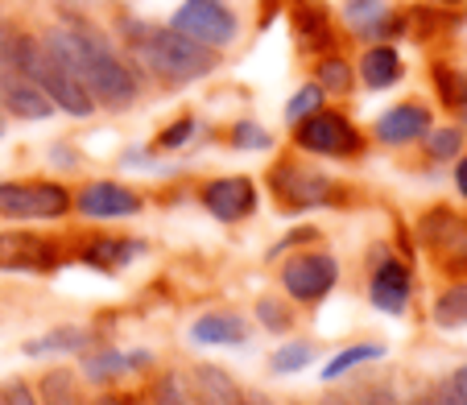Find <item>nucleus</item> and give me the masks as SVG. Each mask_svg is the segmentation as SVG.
<instances>
[{
    "label": "nucleus",
    "mask_w": 467,
    "mask_h": 405,
    "mask_svg": "<svg viewBox=\"0 0 467 405\" xmlns=\"http://www.w3.org/2000/svg\"><path fill=\"white\" fill-rule=\"evenodd\" d=\"M42 46L54 58L88 88V96L104 108H129L137 99V75L129 71V62L88 26V21H67L54 26L42 37Z\"/></svg>",
    "instance_id": "f257e3e1"
},
{
    "label": "nucleus",
    "mask_w": 467,
    "mask_h": 405,
    "mask_svg": "<svg viewBox=\"0 0 467 405\" xmlns=\"http://www.w3.org/2000/svg\"><path fill=\"white\" fill-rule=\"evenodd\" d=\"M132 58L166 88H186V83L203 79L220 67V50L203 46L194 37L178 34L174 26H145V21H129L124 26Z\"/></svg>",
    "instance_id": "f03ea898"
},
{
    "label": "nucleus",
    "mask_w": 467,
    "mask_h": 405,
    "mask_svg": "<svg viewBox=\"0 0 467 405\" xmlns=\"http://www.w3.org/2000/svg\"><path fill=\"white\" fill-rule=\"evenodd\" d=\"M37 37L21 34V29H5L0 34V108L17 120H50L54 104L42 88H37L29 62H34Z\"/></svg>",
    "instance_id": "7ed1b4c3"
},
{
    "label": "nucleus",
    "mask_w": 467,
    "mask_h": 405,
    "mask_svg": "<svg viewBox=\"0 0 467 405\" xmlns=\"http://www.w3.org/2000/svg\"><path fill=\"white\" fill-rule=\"evenodd\" d=\"M294 145H298L302 153H315V158H356L364 137L344 112H336V108H315L310 116H302V120L294 124Z\"/></svg>",
    "instance_id": "20e7f679"
},
{
    "label": "nucleus",
    "mask_w": 467,
    "mask_h": 405,
    "mask_svg": "<svg viewBox=\"0 0 467 405\" xmlns=\"http://www.w3.org/2000/svg\"><path fill=\"white\" fill-rule=\"evenodd\" d=\"M71 212V191L50 178H17V182H0V215L9 220H62Z\"/></svg>",
    "instance_id": "39448f33"
},
{
    "label": "nucleus",
    "mask_w": 467,
    "mask_h": 405,
    "mask_svg": "<svg viewBox=\"0 0 467 405\" xmlns=\"http://www.w3.org/2000/svg\"><path fill=\"white\" fill-rule=\"evenodd\" d=\"M170 26H174L178 34L194 37V42L215 46V50L236 42V34H240L236 13H232L223 0H182L174 9V17H170Z\"/></svg>",
    "instance_id": "423d86ee"
},
{
    "label": "nucleus",
    "mask_w": 467,
    "mask_h": 405,
    "mask_svg": "<svg viewBox=\"0 0 467 405\" xmlns=\"http://www.w3.org/2000/svg\"><path fill=\"white\" fill-rule=\"evenodd\" d=\"M29 71H34L37 88L50 96V104L62 108L67 116H75V120H88V116L96 112V99L88 96V88H83V83L75 79V75L67 71V67H62V62L54 58V54L46 50L42 42H37V50H34V62H29Z\"/></svg>",
    "instance_id": "0eeeda50"
},
{
    "label": "nucleus",
    "mask_w": 467,
    "mask_h": 405,
    "mask_svg": "<svg viewBox=\"0 0 467 405\" xmlns=\"http://www.w3.org/2000/svg\"><path fill=\"white\" fill-rule=\"evenodd\" d=\"M339 282V261L327 253H298L285 261L282 286L298 302H323Z\"/></svg>",
    "instance_id": "6e6552de"
},
{
    "label": "nucleus",
    "mask_w": 467,
    "mask_h": 405,
    "mask_svg": "<svg viewBox=\"0 0 467 405\" xmlns=\"http://www.w3.org/2000/svg\"><path fill=\"white\" fill-rule=\"evenodd\" d=\"M274 194L290 207V212H310V207H327V202H336V182L315 170H302L294 161H282L274 170Z\"/></svg>",
    "instance_id": "1a4fd4ad"
},
{
    "label": "nucleus",
    "mask_w": 467,
    "mask_h": 405,
    "mask_svg": "<svg viewBox=\"0 0 467 405\" xmlns=\"http://www.w3.org/2000/svg\"><path fill=\"white\" fill-rule=\"evenodd\" d=\"M75 207H79L83 220H129V215L141 212V194L129 191L124 182L99 178V182H88L75 194Z\"/></svg>",
    "instance_id": "9d476101"
},
{
    "label": "nucleus",
    "mask_w": 467,
    "mask_h": 405,
    "mask_svg": "<svg viewBox=\"0 0 467 405\" xmlns=\"http://www.w3.org/2000/svg\"><path fill=\"white\" fill-rule=\"evenodd\" d=\"M58 265V244L42 240L34 232H5L0 236V269H21V274H46Z\"/></svg>",
    "instance_id": "9b49d317"
},
{
    "label": "nucleus",
    "mask_w": 467,
    "mask_h": 405,
    "mask_svg": "<svg viewBox=\"0 0 467 405\" xmlns=\"http://www.w3.org/2000/svg\"><path fill=\"white\" fill-rule=\"evenodd\" d=\"M203 207L223 223H236L256 212V186L248 178H215L203 186Z\"/></svg>",
    "instance_id": "f8f14e48"
},
{
    "label": "nucleus",
    "mask_w": 467,
    "mask_h": 405,
    "mask_svg": "<svg viewBox=\"0 0 467 405\" xmlns=\"http://www.w3.org/2000/svg\"><path fill=\"white\" fill-rule=\"evenodd\" d=\"M422 236L431 248L442 253V265L455 269V274H467V223L451 212H431L422 220Z\"/></svg>",
    "instance_id": "ddd939ff"
},
{
    "label": "nucleus",
    "mask_w": 467,
    "mask_h": 405,
    "mask_svg": "<svg viewBox=\"0 0 467 405\" xmlns=\"http://www.w3.org/2000/svg\"><path fill=\"white\" fill-rule=\"evenodd\" d=\"M431 132V112L422 104H397L377 120V141L380 145H410Z\"/></svg>",
    "instance_id": "4468645a"
},
{
    "label": "nucleus",
    "mask_w": 467,
    "mask_h": 405,
    "mask_svg": "<svg viewBox=\"0 0 467 405\" xmlns=\"http://www.w3.org/2000/svg\"><path fill=\"white\" fill-rule=\"evenodd\" d=\"M410 290H414V282H410V269L401 261H380L377 274H372V302H377L385 315H401V310L410 306Z\"/></svg>",
    "instance_id": "2eb2a0df"
},
{
    "label": "nucleus",
    "mask_w": 467,
    "mask_h": 405,
    "mask_svg": "<svg viewBox=\"0 0 467 405\" xmlns=\"http://www.w3.org/2000/svg\"><path fill=\"white\" fill-rule=\"evenodd\" d=\"M344 21L364 37H385V34H397V29L406 26V17L389 9L385 0H348Z\"/></svg>",
    "instance_id": "dca6fc26"
},
{
    "label": "nucleus",
    "mask_w": 467,
    "mask_h": 405,
    "mask_svg": "<svg viewBox=\"0 0 467 405\" xmlns=\"http://www.w3.org/2000/svg\"><path fill=\"white\" fill-rule=\"evenodd\" d=\"M401 54L393 50L389 42H372L368 50L360 54V83L368 91H385V88H393L397 79H401Z\"/></svg>",
    "instance_id": "f3484780"
},
{
    "label": "nucleus",
    "mask_w": 467,
    "mask_h": 405,
    "mask_svg": "<svg viewBox=\"0 0 467 405\" xmlns=\"http://www.w3.org/2000/svg\"><path fill=\"white\" fill-rule=\"evenodd\" d=\"M194 405H248V401L223 369L199 364V369H194Z\"/></svg>",
    "instance_id": "a211bd4d"
},
{
    "label": "nucleus",
    "mask_w": 467,
    "mask_h": 405,
    "mask_svg": "<svg viewBox=\"0 0 467 405\" xmlns=\"http://www.w3.org/2000/svg\"><path fill=\"white\" fill-rule=\"evenodd\" d=\"M191 339L194 344H244L248 327L236 315H203L191 327Z\"/></svg>",
    "instance_id": "6ab92c4d"
},
{
    "label": "nucleus",
    "mask_w": 467,
    "mask_h": 405,
    "mask_svg": "<svg viewBox=\"0 0 467 405\" xmlns=\"http://www.w3.org/2000/svg\"><path fill=\"white\" fill-rule=\"evenodd\" d=\"M315 83L327 91H336V96H348V91L356 88V71H352V62L339 58V54H327V58L315 62Z\"/></svg>",
    "instance_id": "aec40b11"
},
{
    "label": "nucleus",
    "mask_w": 467,
    "mask_h": 405,
    "mask_svg": "<svg viewBox=\"0 0 467 405\" xmlns=\"http://www.w3.org/2000/svg\"><path fill=\"white\" fill-rule=\"evenodd\" d=\"M145 356H120L116 348H99V352H91L88 360H83V372H88L96 385H104V380H116L124 369H132V364H141Z\"/></svg>",
    "instance_id": "412c9836"
},
{
    "label": "nucleus",
    "mask_w": 467,
    "mask_h": 405,
    "mask_svg": "<svg viewBox=\"0 0 467 405\" xmlns=\"http://www.w3.org/2000/svg\"><path fill=\"white\" fill-rule=\"evenodd\" d=\"M137 248H141V244H132V240H96V244H91L83 256H88L96 269H120L124 261H132V256H137Z\"/></svg>",
    "instance_id": "4be33fe9"
},
{
    "label": "nucleus",
    "mask_w": 467,
    "mask_h": 405,
    "mask_svg": "<svg viewBox=\"0 0 467 405\" xmlns=\"http://www.w3.org/2000/svg\"><path fill=\"white\" fill-rule=\"evenodd\" d=\"M434 323L439 327H463L467 323V282L451 286V290L434 302Z\"/></svg>",
    "instance_id": "5701e85b"
},
{
    "label": "nucleus",
    "mask_w": 467,
    "mask_h": 405,
    "mask_svg": "<svg viewBox=\"0 0 467 405\" xmlns=\"http://www.w3.org/2000/svg\"><path fill=\"white\" fill-rule=\"evenodd\" d=\"M380 356H385V348H380V344H352V348H344L336 360L327 364V369H323V380H336V377H344V372H352L356 364L380 360Z\"/></svg>",
    "instance_id": "b1692460"
},
{
    "label": "nucleus",
    "mask_w": 467,
    "mask_h": 405,
    "mask_svg": "<svg viewBox=\"0 0 467 405\" xmlns=\"http://www.w3.org/2000/svg\"><path fill=\"white\" fill-rule=\"evenodd\" d=\"M83 344H88V331H83V327H62V331H50V335H42V339H34L26 352H29V356H42V352H71V348H83Z\"/></svg>",
    "instance_id": "393cba45"
},
{
    "label": "nucleus",
    "mask_w": 467,
    "mask_h": 405,
    "mask_svg": "<svg viewBox=\"0 0 467 405\" xmlns=\"http://www.w3.org/2000/svg\"><path fill=\"white\" fill-rule=\"evenodd\" d=\"M459 150H463V132H459V129H434V132H426V153H431L434 161L459 158Z\"/></svg>",
    "instance_id": "a878e982"
},
{
    "label": "nucleus",
    "mask_w": 467,
    "mask_h": 405,
    "mask_svg": "<svg viewBox=\"0 0 467 405\" xmlns=\"http://www.w3.org/2000/svg\"><path fill=\"white\" fill-rule=\"evenodd\" d=\"M315 108H323V88H318V83H310V88H302L298 96H294L290 104H285V120L298 124L302 116H310Z\"/></svg>",
    "instance_id": "bb28decb"
},
{
    "label": "nucleus",
    "mask_w": 467,
    "mask_h": 405,
    "mask_svg": "<svg viewBox=\"0 0 467 405\" xmlns=\"http://www.w3.org/2000/svg\"><path fill=\"white\" fill-rule=\"evenodd\" d=\"M310 360H315V348L290 344V348H282V352H274V372H302Z\"/></svg>",
    "instance_id": "cd10ccee"
},
{
    "label": "nucleus",
    "mask_w": 467,
    "mask_h": 405,
    "mask_svg": "<svg viewBox=\"0 0 467 405\" xmlns=\"http://www.w3.org/2000/svg\"><path fill=\"white\" fill-rule=\"evenodd\" d=\"M232 145H236V150H269V145H274V137H269L261 124L240 120L236 129H232Z\"/></svg>",
    "instance_id": "c85d7f7f"
},
{
    "label": "nucleus",
    "mask_w": 467,
    "mask_h": 405,
    "mask_svg": "<svg viewBox=\"0 0 467 405\" xmlns=\"http://www.w3.org/2000/svg\"><path fill=\"white\" fill-rule=\"evenodd\" d=\"M434 79H439V91H442V99H447L451 108H459V104H467V79L463 75H451V71H434Z\"/></svg>",
    "instance_id": "c756f323"
},
{
    "label": "nucleus",
    "mask_w": 467,
    "mask_h": 405,
    "mask_svg": "<svg viewBox=\"0 0 467 405\" xmlns=\"http://www.w3.org/2000/svg\"><path fill=\"white\" fill-rule=\"evenodd\" d=\"M153 405H194V401H191V393L182 389V380H178V377H166V380H158Z\"/></svg>",
    "instance_id": "7c9ffc66"
},
{
    "label": "nucleus",
    "mask_w": 467,
    "mask_h": 405,
    "mask_svg": "<svg viewBox=\"0 0 467 405\" xmlns=\"http://www.w3.org/2000/svg\"><path fill=\"white\" fill-rule=\"evenodd\" d=\"M256 315H261V323L269 327V331H285V327H290V315H285V306L282 302H256Z\"/></svg>",
    "instance_id": "2f4dec72"
},
{
    "label": "nucleus",
    "mask_w": 467,
    "mask_h": 405,
    "mask_svg": "<svg viewBox=\"0 0 467 405\" xmlns=\"http://www.w3.org/2000/svg\"><path fill=\"white\" fill-rule=\"evenodd\" d=\"M191 129H194V120H191V116H182V120H178L174 129H166V132L158 137V150H178V145H182L186 137H191Z\"/></svg>",
    "instance_id": "473e14b6"
},
{
    "label": "nucleus",
    "mask_w": 467,
    "mask_h": 405,
    "mask_svg": "<svg viewBox=\"0 0 467 405\" xmlns=\"http://www.w3.org/2000/svg\"><path fill=\"white\" fill-rule=\"evenodd\" d=\"M0 405H37V397L29 393V385H21V380H13L5 393H0Z\"/></svg>",
    "instance_id": "72a5a7b5"
},
{
    "label": "nucleus",
    "mask_w": 467,
    "mask_h": 405,
    "mask_svg": "<svg viewBox=\"0 0 467 405\" xmlns=\"http://www.w3.org/2000/svg\"><path fill=\"white\" fill-rule=\"evenodd\" d=\"M447 385H451V393L459 397V405H467V364H463V369L455 372V377L447 380Z\"/></svg>",
    "instance_id": "f704fd0d"
},
{
    "label": "nucleus",
    "mask_w": 467,
    "mask_h": 405,
    "mask_svg": "<svg viewBox=\"0 0 467 405\" xmlns=\"http://www.w3.org/2000/svg\"><path fill=\"white\" fill-rule=\"evenodd\" d=\"M364 405H401V401H397V397L389 393V389H372L368 401H364Z\"/></svg>",
    "instance_id": "c9c22d12"
},
{
    "label": "nucleus",
    "mask_w": 467,
    "mask_h": 405,
    "mask_svg": "<svg viewBox=\"0 0 467 405\" xmlns=\"http://www.w3.org/2000/svg\"><path fill=\"white\" fill-rule=\"evenodd\" d=\"M434 405H459V397L451 393V385H439V393H434Z\"/></svg>",
    "instance_id": "e433bc0d"
},
{
    "label": "nucleus",
    "mask_w": 467,
    "mask_h": 405,
    "mask_svg": "<svg viewBox=\"0 0 467 405\" xmlns=\"http://www.w3.org/2000/svg\"><path fill=\"white\" fill-rule=\"evenodd\" d=\"M455 182H459V194H467V158H459V166H455Z\"/></svg>",
    "instance_id": "4c0bfd02"
},
{
    "label": "nucleus",
    "mask_w": 467,
    "mask_h": 405,
    "mask_svg": "<svg viewBox=\"0 0 467 405\" xmlns=\"http://www.w3.org/2000/svg\"><path fill=\"white\" fill-rule=\"evenodd\" d=\"M96 405H132L129 397H104V401H96Z\"/></svg>",
    "instance_id": "58836bf2"
},
{
    "label": "nucleus",
    "mask_w": 467,
    "mask_h": 405,
    "mask_svg": "<svg viewBox=\"0 0 467 405\" xmlns=\"http://www.w3.org/2000/svg\"><path fill=\"white\" fill-rule=\"evenodd\" d=\"M414 405H434V393H422V397H418Z\"/></svg>",
    "instance_id": "ea45409f"
},
{
    "label": "nucleus",
    "mask_w": 467,
    "mask_h": 405,
    "mask_svg": "<svg viewBox=\"0 0 467 405\" xmlns=\"http://www.w3.org/2000/svg\"><path fill=\"white\" fill-rule=\"evenodd\" d=\"M323 405H352V401H344V397H327Z\"/></svg>",
    "instance_id": "a19ab883"
},
{
    "label": "nucleus",
    "mask_w": 467,
    "mask_h": 405,
    "mask_svg": "<svg viewBox=\"0 0 467 405\" xmlns=\"http://www.w3.org/2000/svg\"><path fill=\"white\" fill-rule=\"evenodd\" d=\"M0 137H5V108H0Z\"/></svg>",
    "instance_id": "79ce46f5"
},
{
    "label": "nucleus",
    "mask_w": 467,
    "mask_h": 405,
    "mask_svg": "<svg viewBox=\"0 0 467 405\" xmlns=\"http://www.w3.org/2000/svg\"><path fill=\"white\" fill-rule=\"evenodd\" d=\"M248 405H274V401H265V397H256V401H248Z\"/></svg>",
    "instance_id": "37998d69"
},
{
    "label": "nucleus",
    "mask_w": 467,
    "mask_h": 405,
    "mask_svg": "<svg viewBox=\"0 0 467 405\" xmlns=\"http://www.w3.org/2000/svg\"><path fill=\"white\" fill-rule=\"evenodd\" d=\"M439 5H459V0H439Z\"/></svg>",
    "instance_id": "c03bdc74"
}]
</instances>
